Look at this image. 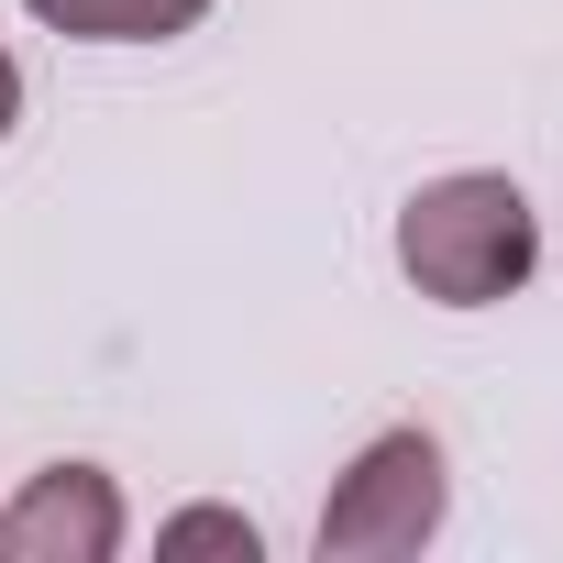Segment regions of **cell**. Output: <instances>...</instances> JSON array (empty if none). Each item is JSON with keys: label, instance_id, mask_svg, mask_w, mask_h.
I'll list each match as a JSON object with an SVG mask.
<instances>
[{"label": "cell", "instance_id": "1", "mask_svg": "<svg viewBox=\"0 0 563 563\" xmlns=\"http://www.w3.org/2000/svg\"><path fill=\"white\" fill-rule=\"evenodd\" d=\"M398 276L431 310H497L541 276V210L508 166H453L398 199Z\"/></svg>", "mask_w": 563, "mask_h": 563}, {"label": "cell", "instance_id": "2", "mask_svg": "<svg viewBox=\"0 0 563 563\" xmlns=\"http://www.w3.org/2000/svg\"><path fill=\"white\" fill-rule=\"evenodd\" d=\"M442 519H453V453H442V431L431 420H387L332 475V497L310 519V552L321 563H409V552L442 541Z\"/></svg>", "mask_w": 563, "mask_h": 563}, {"label": "cell", "instance_id": "3", "mask_svg": "<svg viewBox=\"0 0 563 563\" xmlns=\"http://www.w3.org/2000/svg\"><path fill=\"white\" fill-rule=\"evenodd\" d=\"M122 541H133V508L111 464H34L0 497V552L12 563H111Z\"/></svg>", "mask_w": 563, "mask_h": 563}, {"label": "cell", "instance_id": "4", "mask_svg": "<svg viewBox=\"0 0 563 563\" xmlns=\"http://www.w3.org/2000/svg\"><path fill=\"white\" fill-rule=\"evenodd\" d=\"M23 12L67 45H177L210 23V0H23Z\"/></svg>", "mask_w": 563, "mask_h": 563}, {"label": "cell", "instance_id": "5", "mask_svg": "<svg viewBox=\"0 0 563 563\" xmlns=\"http://www.w3.org/2000/svg\"><path fill=\"white\" fill-rule=\"evenodd\" d=\"M155 552H166V563H188V552H221V563H265V530H254L243 508H177V519H155Z\"/></svg>", "mask_w": 563, "mask_h": 563}, {"label": "cell", "instance_id": "6", "mask_svg": "<svg viewBox=\"0 0 563 563\" xmlns=\"http://www.w3.org/2000/svg\"><path fill=\"white\" fill-rule=\"evenodd\" d=\"M12 133H23V56L0 45V144H12Z\"/></svg>", "mask_w": 563, "mask_h": 563}]
</instances>
